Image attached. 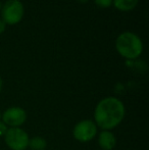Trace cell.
<instances>
[{"instance_id": "obj_1", "label": "cell", "mask_w": 149, "mask_h": 150, "mask_svg": "<svg viewBox=\"0 0 149 150\" xmlns=\"http://www.w3.org/2000/svg\"><path fill=\"white\" fill-rule=\"evenodd\" d=\"M126 115L125 104L113 96L105 97L97 103L94 110V122L102 131L117 128Z\"/></svg>"}, {"instance_id": "obj_2", "label": "cell", "mask_w": 149, "mask_h": 150, "mask_svg": "<svg viewBox=\"0 0 149 150\" xmlns=\"http://www.w3.org/2000/svg\"><path fill=\"white\" fill-rule=\"evenodd\" d=\"M115 49L121 57L133 60L139 57L143 52V42L136 34L124 32L115 40Z\"/></svg>"}, {"instance_id": "obj_3", "label": "cell", "mask_w": 149, "mask_h": 150, "mask_svg": "<svg viewBox=\"0 0 149 150\" xmlns=\"http://www.w3.org/2000/svg\"><path fill=\"white\" fill-rule=\"evenodd\" d=\"M1 20L6 25L13 26L22 21L25 14L24 4L20 0H7L1 7Z\"/></svg>"}, {"instance_id": "obj_4", "label": "cell", "mask_w": 149, "mask_h": 150, "mask_svg": "<svg viewBox=\"0 0 149 150\" xmlns=\"http://www.w3.org/2000/svg\"><path fill=\"white\" fill-rule=\"evenodd\" d=\"M28 133L22 128H8L4 135V141L11 150H26L29 146Z\"/></svg>"}, {"instance_id": "obj_5", "label": "cell", "mask_w": 149, "mask_h": 150, "mask_svg": "<svg viewBox=\"0 0 149 150\" xmlns=\"http://www.w3.org/2000/svg\"><path fill=\"white\" fill-rule=\"evenodd\" d=\"M97 126L92 120H83L76 124L73 130V136L77 141L87 143L97 135Z\"/></svg>"}, {"instance_id": "obj_6", "label": "cell", "mask_w": 149, "mask_h": 150, "mask_svg": "<svg viewBox=\"0 0 149 150\" xmlns=\"http://www.w3.org/2000/svg\"><path fill=\"white\" fill-rule=\"evenodd\" d=\"M27 112L18 106L8 107L1 115V120L8 128H20L27 120Z\"/></svg>"}, {"instance_id": "obj_7", "label": "cell", "mask_w": 149, "mask_h": 150, "mask_svg": "<svg viewBox=\"0 0 149 150\" xmlns=\"http://www.w3.org/2000/svg\"><path fill=\"white\" fill-rule=\"evenodd\" d=\"M98 145L102 150H112L117 145V137L112 131H101L98 135Z\"/></svg>"}, {"instance_id": "obj_8", "label": "cell", "mask_w": 149, "mask_h": 150, "mask_svg": "<svg viewBox=\"0 0 149 150\" xmlns=\"http://www.w3.org/2000/svg\"><path fill=\"white\" fill-rule=\"evenodd\" d=\"M139 0H112V4L121 11H130L137 6Z\"/></svg>"}, {"instance_id": "obj_9", "label": "cell", "mask_w": 149, "mask_h": 150, "mask_svg": "<svg viewBox=\"0 0 149 150\" xmlns=\"http://www.w3.org/2000/svg\"><path fill=\"white\" fill-rule=\"evenodd\" d=\"M28 147H30L31 150H45L47 147V142L43 137L36 136L30 138Z\"/></svg>"}, {"instance_id": "obj_10", "label": "cell", "mask_w": 149, "mask_h": 150, "mask_svg": "<svg viewBox=\"0 0 149 150\" xmlns=\"http://www.w3.org/2000/svg\"><path fill=\"white\" fill-rule=\"evenodd\" d=\"M94 2L98 7L101 8H108L112 5V0H94Z\"/></svg>"}, {"instance_id": "obj_11", "label": "cell", "mask_w": 149, "mask_h": 150, "mask_svg": "<svg viewBox=\"0 0 149 150\" xmlns=\"http://www.w3.org/2000/svg\"><path fill=\"white\" fill-rule=\"evenodd\" d=\"M7 130H8V127L6 126L2 120H0V137H2V136L4 137V135L7 132Z\"/></svg>"}, {"instance_id": "obj_12", "label": "cell", "mask_w": 149, "mask_h": 150, "mask_svg": "<svg viewBox=\"0 0 149 150\" xmlns=\"http://www.w3.org/2000/svg\"><path fill=\"white\" fill-rule=\"evenodd\" d=\"M5 29H6V24L2 20H0V35L5 31Z\"/></svg>"}, {"instance_id": "obj_13", "label": "cell", "mask_w": 149, "mask_h": 150, "mask_svg": "<svg viewBox=\"0 0 149 150\" xmlns=\"http://www.w3.org/2000/svg\"><path fill=\"white\" fill-rule=\"evenodd\" d=\"M2 86H3V83H2V78H1V76H0V93H1V91H2Z\"/></svg>"}, {"instance_id": "obj_14", "label": "cell", "mask_w": 149, "mask_h": 150, "mask_svg": "<svg viewBox=\"0 0 149 150\" xmlns=\"http://www.w3.org/2000/svg\"><path fill=\"white\" fill-rule=\"evenodd\" d=\"M77 1L81 2V3H86V2H88L89 0H77Z\"/></svg>"}, {"instance_id": "obj_15", "label": "cell", "mask_w": 149, "mask_h": 150, "mask_svg": "<svg viewBox=\"0 0 149 150\" xmlns=\"http://www.w3.org/2000/svg\"><path fill=\"white\" fill-rule=\"evenodd\" d=\"M1 7H2V3H1V1H0V10H1Z\"/></svg>"}, {"instance_id": "obj_16", "label": "cell", "mask_w": 149, "mask_h": 150, "mask_svg": "<svg viewBox=\"0 0 149 150\" xmlns=\"http://www.w3.org/2000/svg\"><path fill=\"white\" fill-rule=\"evenodd\" d=\"M0 120H1V111H0Z\"/></svg>"}]
</instances>
